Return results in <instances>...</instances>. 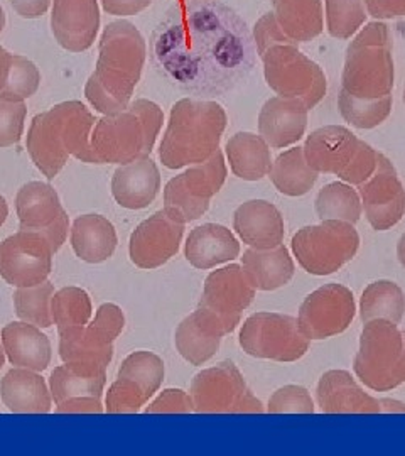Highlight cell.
<instances>
[{
  "mask_svg": "<svg viewBox=\"0 0 405 456\" xmlns=\"http://www.w3.org/2000/svg\"><path fill=\"white\" fill-rule=\"evenodd\" d=\"M16 212L20 230L45 232L56 252L68 235V213L56 190L41 181L24 184L16 198Z\"/></svg>",
  "mask_w": 405,
  "mask_h": 456,
  "instance_id": "obj_20",
  "label": "cell"
},
{
  "mask_svg": "<svg viewBox=\"0 0 405 456\" xmlns=\"http://www.w3.org/2000/svg\"><path fill=\"white\" fill-rule=\"evenodd\" d=\"M152 0H101L105 12L110 16H135L150 5Z\"/></svg>",
  "mask_w": 405,
  "mask_h": 456,
  "instance_id": "obj_50",
  "label": "cell"
},
{
  "mask_svg": "<svg viewBox=\"0 0 405 456\" xmlns=\"http://www.w3.org/2000/svg\"><path fill=\"white\" fill-rule=\"evenodd\" d=\"M404 103H405V88H404Z\"/></svg>",
  "mask_w": 405,
  "mask_h": 456,
  "instance_id": "obj_59",
  "label": "cell"
},
{
  "mask_svg": "<svg viewBox=\"0 0 405 456\" xmlns=\"http://www.w3.org/2000/svg\"><path fill=\"white\" fill-rule=\"evenodd\" d=\"M292 252L299 265L312 276H329L357 256L358 232L352 224L323 220L320 225L301 228L292 237Z\"/></svg>",
  "mask_w": 405,
  "mask_h": 456,
  "instance_id": "obj_9",
  "label": "cell"
},
{
  "mask_svg": "<svg viewBox=\"0 0 405 456\" xmlns=\"http://www.w3.org/2000/svg\"><path fill=\"white\" fill-rule=\"evenodd\" d=\"M308 112L299 98H269L260 110L259 135L272 149L292 146L306 132Z\"/></svg>",
  "mask_w": 405,
  "mask_h": 456,
  "instance_id": "obj_23",
  "label": "cell"
},
{
  "mask_svg": "<svg viewBox=\"0 0 405 456\" xmlns=\"http://www.w3.org/2000/svg\"><path fill=\"white\" fill-rule=\"evenodd\" d=\"M361 207L375 230L384 232L397 225L405 213V190L389 159L378 152L372 176L358 184Z\"/></svg>",
  "mask_w": 405,
  "mask_h": 456,
  "instance_id": "obj_19",
  "label": "cell"
},
{
  "mask_svg": "<svg viewBox=\"0 0 405 456\" xmlns=\"http://www.w3.org/2000/svg\"><path fill=\"white\" fill-rule=\"evenodd\" d=\"M353 369L358 379L372 391H392L404 384L405 340L395 323L389 320L365 323Z\"/></svg>",
  "mask_w": 405,
  "mask_h": 456,
  "instance_id": "obj_8",
  "label": "cell"
},
{
  "mask_svg": "<svg viewBox=\"0 0 405 456\" xmlns=\"http://www.w3.org/2000/svg\"><path fill=\"white\" fill-rule=\"evenodd\" d=\"M161 173L149 156L118 166L112 178L115 201L127 210H142L159 195Z\"/></svg>",
  "mask_w": 405,
  "mask_h": 456,
  "instance_id": "obj_25",
  "label": "cell"
},
{
  "mask_svg": "<svg viewBox=\"0 0 405 456\" xmlns=\"http://www.w3.org/2000/svg\"><path fill=\"white\" fill-rule=\"evenodd\" d=\"M107 382V370L65 363L53 370L49 377V391L60 414H100L103 412L101 394Z\"/></svg>",
  "mask_w": 405,
  "mask_h": 456,
  "instance_id": "obj_18",
  "label": "cell"
},
{
  "mask_svg": "<svg viewBox=\"0 0 405 456\" xmlns=\"http://www.w3.org/2000/svg\"><path fill=\"white\" fill-rule=\"evenodd\" d=\"M361 200L346 183H329L318 193L316 213L321 220H340L355 225L361 216Z\"/></svg>",
  "mask_w": 405,
  "mask_h": 456,
  "instance_id": "obj_38",
  "label": "cell"
},
{
  "mask_svg": "<svg viewBox=\"0 0 405 456\" xmlns=\"http://www.w3.org/2000/svg\"><path fill=\"white\" fill-rule=\"evenodd\" d=\"M355 311V297L348 288L326 284L304 299L297 323L309 340H324L340 335L352 325Z\"/></svg>",
  "mask_w": 405,
  "mask_h": 456,
  "instance_id": "obj_16",
  "label": "cell"
},
{
  "mask_svg": "<svg viewBox=\"0 0 405 456\" xmlns=\"http://www.w3.org/2000/svg\"><path fill=\"white\" fill-rule=\"evenodd\" d=\"M178 2H193V0H178Z\"/></svg>",
  "mask_w": 405,
  "mask_h": 456,
  "instance_id": "obj_57",
  "label": "cell"
},
{
  "mask_svg": "<svg viewBox=\"0 0 405 456\" xmlns=\"http://www.w3.org/2000/svg\"><path fill=\"white\" fill-rule=\"evenodd\" d=\"M92 313V299L80 288H63L51 299V314L58 333L88 325Z\"/></svg>",
  "mask_w": 405,
  "mask_h": 456,
  "instance_id": "obj_39",
  "label": "cell"
},
{
  "mask_svg": "<svg viewBox=\"0 0 405 456\" xmlns=\"http://www.w3.org/2000/svg\"><path fill=\"white\" fill-rule=\"evenodd\" d=\"M233 228L243 244L252 248H274L284 240V218L276 207L265 200H250L237 208Z\"/></svg>",
  "mask_w": 405,
  "mask_h": 456,
  "instance_id": "obj_26",
  "label": "cell"
},
{
  "mask_svg": "<svg viewBox=\"0 0 405 456\" xmlns=\"http://www.w3.org/2000/svg\"><path fill=\"white\" fill-rule=\"evenodd\" d=\"M230 167L243 181H259L269 175L271 146L252 132H239L227 142Z\"/></svg>",
  "mask_w": 405,
  "mask_h": 456,
  "instance_id": "obj_35",
  "label": "cell"
},
{
  "mask_svg": "<svg viewBox=\"0 0 405 456\" xmlns=\"http://www.w3.org/2000/svg\"><path fill=\"white\" fill-rule=\"evenodd\" d=\"M100 28L97 0H54L51 29L56 41L71 53L92 48Z\"/></svg>",
  "mask_w": 405,
  "mask_h": 456,
  "instance_id": "obj_22",
  "label": "cell"
},
{
  "mask_svg": "<svg viewBox=\"0 0 405 456\" xmlns=\"http://www.w3.org/2000/svg\"><path fill=\"white\" fill-rule=\"evenodd\" d=\"M239 254L240 244L231 230L218 224H205L193 228L184 247L188 262L201 271L233 261L239 257Z\"/></svg>",
  "mask_w": 405,
  "mask_h": 456,
  "instance_id": "obj_29",
  "label": "cell"
},
{
  "mask_svg": "<svg viewBox=\"0 0 405 456\" xmlns=\"http://www.w3.org/2000/svg\"><path fill=\"white\" fill-rule=\"evenodd\" d=\"M240 346L255 359L296 362L306 355L309 338L292 316L257 313L243 323Z\"/></svg>",
  "mask_w": 405,
  "mask_h": 456,
  "instance_id": "obj_13",
  "label": "cell"
},
{
  "mask_svg": "<svg viewBox=\"0 0 405 456\" xmlns=\"http://www.w3.org/2000/svg\"><path fill=\"white\" fill-rule=\"evenodd\" d=\"M405 311L402 289L392 281L372 282L360 301V318L363 323L372 320H389L399 325Z\"/></svg>",
  "mask_w": 405,
  "mask_h": 456,
  "instance_id": "obj_37",
  "label": "cell"
},
{
  "mask_svg": "<svg viewBox=\"0 0 405 456\" xmlns=\"http://www.w3.org/2000/svg\"><path fill=\"white\" fill-rule=\"evenodd\" d=\"M97 330L100 335H103L107 340L115 342V338L124 331L126 326V316L122 310L112 305V303H105L98 308L95 320L90 323Z\"/></svg>",
  "mask_w": 405,
  "mask_h": 456,
  "instance_id": "obj_48",
  "label": "cell"
},
{
  "mask_svg": "<svg viewBox=\"0 0 405 456\" xmlns=\"http://www.w3.org/2000/svg\"><path fill=\"white\" fill-rule=\"evenodd\" d=\"M271 414H312L314 403L301 386H284L269 399Z\"/></svg>",
  "mask_w": 405,
  "mask_h": 456,
  "instance_id": "obj_45",
  "label": "cell"
},
{
  "mask_svg": "<svg viewBox=\"0 0 405 456\" xmlns=\"http://www.w3.org/2000/svg\"><path fill=\"white\" fill-rule=\"evenodd\" d=\"M316 401L326 414H377L382 401L363 391L346 370H329L321 377Z\"/></svg>",
  "mask_w": 405,
  "mask_h": 456,
  "instance_id": "obj_24",
  "label": "cell"
},
{
  "mask_svg": "<svg viewBox=\"0 0 405 456\" xmlns=\"http://www.w3.org/2000/svg\"><path fill=\"white\" fill-rule=\"evenodd\" d=\"M11 60H12V54H9L5 49L0 46V90L4 88V85H5L7 78H9Z\"/></svg>",
  "mask_w": 405,
  "mask_h": 456,
  "instance_id": "obj_52",
  "label": "cell"
},
{
  "mask_svg": "<svg viewBox=\"0 0 405 456\" xmlns=\"http://www.w3.org/2000/svg\"><path fill=\"white\" fill-rule=\"evenodd\" d=\"M254 41H255V48H257L259 56L277 45H294L280 29L274 12H269L257 20L255 29H254Z\"/></svg>",
  "mask_w": 405,
  "mask_h": 456,
  "instance_id": "obj_46",
  "label": "cell"
},
{
  "mask_svg": "<svg viewBox=\"0 0 405 456\" xmlns=\"http://www.w3.org/2000/svg\"><path fill=\"white\" fill-rule=\"evenodd\" d=\"M227 129L225 109L210 100L182 98L171 109L159 158L167 169L207 163Z\"/></svg>",
  "mask_w": 405,
  "mask_h": 456,
  "instance_id": "obj_4",
  "label": "cell"
},
{
  "mask_svg": "<svg viewBox=\"0 0 405 456\" xmlns=\"http://www.w3.org/2000/svg\"><path fill=\"white\" fill-rule=\"evenodd\" d=\"M95 122L92 112L77 100L36 115L26 142L36 167L48 180H54L71 156L81 163L98 164L90 142Z\"/></svg>",
  "mask_w": 405,
  "mask_h": 456,
  "instance_id": "obj_3",
  "label": "cell"
},
{
  "mask_svg": "<svg viewBox=\"0 0 405 456\" xmlns=\"http://www.w3.org/2000/svg\"><path fill=\"white\" fill-rule=\"evenodd\" d=\"M191 399L198 414H260L263 406L230 360L196 375Z\"/></svg>",
  "mask_w": 405,
  "mask_h": 456,
  "instance_id": "obj_12",
  "label": "cell"
},
{
  "mask_svg": "<svg viewBox=\"0 0 405 456\" xmlns=\"http://www.w3.org/2000/svg\"><path fill=\"white\" fill-rule=\"evenodd\" d=\"M164 380V362L152 352H134L122 362L117 380L105 399L109 414L139 412L147 401L159 391Z\"/></svg>",
  "mask_w": 405,
  "mask_h": 456,
  "instance_id": "obj_15",
  "label": "cell"
},
{
  "mask_svg": "<svg viewBox=\"0 0 405 456\" xmlns=\"http://www.w3.org/2000/svg\"><path fill=\"white\" fill-rule=\"evenodd\" d=\"M402 335H404V340H405V330L402 331Z\"/></svg>",
  "mask_w": 405,
  "mask_h": 456,
  "instance_id": "obj_58",
  "label": "cell"
},
{
  "mask_svg": "<svg viewBox=\"0 0 405 456\" xmlns=\"http://www.w3.org/2000/svg\"><path fill=\"white\" fill-rule=\"evenodd\" d=\"M54 254L45 232L19 230L0 244V277L16 288L37 286L51 274Z\"/></svg>",
  "mask_w": 405,
  "mask_h": 456,
  "instance_id": "obj_14",
  "label": "cell"
},
{
  "mask_svg": "<svg viewBox=\"0 0 405 456\" xmlns=\"http://www.w3.org/2000/svg\"><path fill=\"white\" fill-rule=\"evenodd\" d=\"M318 175L304 158L303 147H294L277 156L271 166L269 178L282 195L303 196L312 190Z\"/></svg>",
  "mask_w": 405,
  "mask_h": 456,
  "instance_id": "obj_36",
  "label": "cell"
},
{
  "mask_svg": "<svg viewBox=\"0 0 405 456\" xmlns=\"http://www.w3.org/2000/svg\"><path fill=\"white\" fill-rule=\"evenodd\" d=\"M397 257H399L401 265L405 269V233L401 237V240L397 244Z\"/></svg>",
  "mask_w": 405,
  "mask_h": 456,
  "instance_id": "obj_54",
  "label": "cell"
},
{
  "mask_svg": "<svg viewBox=\"0 0 405 456\" xmlns=\"http://www.w3.org/2000/svg\"><path fill=\"white\" fill-rule=\"evenodd\" d=\"M274 16L294 45L308 43L323 33L321 0H276Z\"/></svg>",
  "mask_w": 405,
  "mask_h": 456,
  "instance_id": "obj_34",
  "label": "cell"
},
{
  "mask_svg": "<svg viewBox=\"0 0 405 456\" xmlns=\"http://www.w3.org/2000/svg\"><path fill=\"white\" fill-rule=\"evenodd\" d=\"M7 215H9V207H7V201L5 198L0 195V227L5 224L7 220Z\"/></svg>",
  "mask_w": 405,
  "mask_h": 456,
  "instance_id": "obj_53",
  "label": "cell"
},
{
  "mask_svg": "<svg viewBox=\"0 0 405 456\" xmlns=\"http://www.w3.org/2000/svg\"><path fill=\"white\" fill-rule=\"evenodd\" d=\"M341 117L357 129H375L389 118L392 95L378 100H361L341 90L338 97Z\"/></svg>",
  "mask_w": 405,
  "mask_h": 456,
  "instance_id": "obj_40",
  "label": "cell"
},
{
  "mask_svg": "<svg viewBox=\"0 0 405 456\" xmlns=\"http://www.w3.org/2000/svg\"><path fill=\"white\" fill-rule=\"evenodd\" d=\"M146 54V41L129 20H115L103 29L97 66L85 86V97L95 110L114 115L129 107Z\"/></svg>",
  "mask_w": 405,
  "mask_h": 456,
  "instance_id": "obj_2",
  "label": "cell"
},
{
  "mask_svg": "<svg viewBox=\"0 0 405 456\" xmlns=\"http://www.w3.org/2000/svg\"><path fill=\"white\" fill-rule=\"evenodd\" d=\"M16 14L24 19H36L48 12L51 0H11Z\"/></svg>",
  "mask_w": 405,
  "mask_h": 456,
  "instance_id": "obj_51",
  "label": "cell"
},
{
  "mask_svg": "<svg viewBox=\"0 0 405 456\" xmlns=\"http://www.w3.org/2000/svg\"><path fill=\"white\" fill-rule=\"evenodd\" d=\"M254 297L255 288L248 281L242 265L231 264L207 277L198 308L208 311L230 335L240 325L242 313L250 306Z\"/></svg>",
  "mask_w": 405,
  "mask_h": 456,
  "instance_id": "obj_17",
  "label": "cell"
},
{
  "mask_svg": "<svg viewBox=\"0 0 405 456\" xmlns=\"http://www.w3.org/2000/svg\"><path fill=\"white\" fill-rule=\"evenodd\" d=\"M225 335L227 331L215 316L198 308L181 322L174 342L182 359L191 365H203L218 352Z\"/></svg>",
  "mask_w": 405,
  "mask_h": 456,
  "instance_id": "obj_27",
  "label": "cell"
},
{
  "mask_svg": "<svg viewBox=\"0 0 405 456\" xmlns=\"http://www.w3.org/2000/svg\"><path fill=\"white\" fill-rule=\"evenodd\" d=\"M393 78L389 28L370 22L346 49L341 90L361 100H378L392 95Z\"/></svg>",
  "mask_w": 405,
  "mask_h": 456,
  "instance_id": "obj_6",
  "label": "cell"
},
{
  "mask_svg": "<svg viewBox=\"0 0 405 456\" xmlns=\"http://www.w3.org/2000/svg\"><path fill=\"white\" fill-rule=\"evenodd\" d=\"M184 224L161 210L144 220L130 235V261L141 269H158L178 254Z\"/></svg>",
  "mask_w": 405,
  "mask_h": 456,
  "instance_id": "obj_21",
  "label": "cell"
},
{
  "mask_svg": "<svg viewBox=\"0 0 405 456\" xmlns=\"http://www.w3.org/2000/svg\"><path fill=\"white\" fill-rule=\"evenodd\" d=\"M2 345L12 365L43 372L51 362V342L39 326L16 322L4 326Z\"/></svg>",
  "mask_w": 405,
  "mask_h": 456,
  "instance_id": "obj_30",
  "label": "cell"
},
{
  "mask_svg": "<svg viewBox=\"0 0 405 456\" xmlns=\"http://www.w3.org/2000/svg\"><path fill=\"white\" fill-rule=\"evenodd\" d=\"M272 2H276V0H272Z\"/></svg>",
  "mask_w": 405,
  "mask_h": 456,
  "instance_id": "obj_60",
  "label": "cell"
},
{
  "mask_svg": "<svg viewBox=\"0 0 405 456\" xmlns=\"http://www.w3.org/2000/svg\"><path fill=\"white\" fill-rule=\"evenodd\" d=\"M243 271L259 291H276L294 276V262L284 245L274 248H248L243 252Z\"/></svg>",
  "mask_w": 405,
  "mask_h": 456,
  "instance_id": "obj_31",
  "label": "cell"
},
{
  "mask_svg": "<svg viewBox=\"0 0 405 456\" xmlns=\"http://www.w3.org/2000/svg\"><path fill=\"white\" fill-rule=\"evenodd\" d=\"M60 357L65 363L105 369L114 359V342H109L90 323L60 331Z\"/></svg>",
  "mask_w": 405,
  "mask_h": 456,
  "instance_id": "obj_33",
  "label": "cell"
},
{
  "mask_svg": "<svg viewBox=\"0 0 405 456\" xmlns=\"http://www.w3.org/2000/svg\"><path fill=\"white\" fill-rule=\"evenodd\" d=\"M41 85V73L33 61L24 56L14 54L11 60V71L9 78L0 90V97L12 100V102H24L33 97Z\"/></svg>",
  "mask_w": 405,
  "mask_h": 456,
  "instance_id": "obj_43",
  "label": "cell"
},
{
  "mask_svg": "<svg viewBox=\"0 0 405 456\" xmlns=\"http://www.w3.org/2000/svg\"><path fill=\"white\" fill-rule=\"evenodd\" d=\"M162 122L161 107L144 98L118 114L105 115L95 124L90 141L98 164L124 166L150 156Z\"/></svg>",
  "mask_w": 405,
  "mask_h": 456,
  "instance_id": "obj_5",
  "label": "cell"
},
{
  "mask_svg": "<svg viewBox=\"0 0 405 456\" xmlns=\"http://www.w3.org/2000/svg\"><path fill=\"white\" fill-rule=\"evenodd\" d=\"M4 406L16 414H48L53 395L46 380L29 369L17 367L0 380Z\"/></svg>",
  "mask_w": 405,
  "mask_h": 456,
  "instance_id": "obj_28",
  "label": "cell"
},
{
  "mask_svg": "<svg viewBox=\"0 0 405 456\" xmlns=\"http://www.w3.org/2000/svg\"><path fill=\"white\" fill-rule=\"evenodd\" d=\"M303 149L306 163L316 173L335 175L348 184H361L377 167L378 152L341 126H326L311 132Z\"/></svg>",
  "mask_w": 405,
  "mask_h": 456,
  "instance_id": "obj_7",
  "label": "cell"
},
{
  "mask_svg": "<svg viewBox=\"0 0 405 456\" xmlns=\"http://www.w3.org/2000/svg\"><path fill=\"white\" fill-rule=\"evenodd\" d=\"M328 33L336 39H350L367 20L365 0H324Z\"/></svg>",
  "mask_w": 405,
  "mask_h": 456,
  "instance_id": "obj_42",
  "label": "cell"
},
{
  "mask_svg": "<svg viewBox=\"0 0 405 456\" xmlns=\"http://www.w3.org/2000/svg\"><path fill=\"white\" fill-rule=\"evenodd\" d=\"M193 399L181 389H167L146 408L147 414H188L193 412Z\"/></svg>",
  "mask_w": 405,
  "mask_h": 456,
  "instance_id": "obj_47",
  "label": "cell"
},
{
  "mask_svg": "<svg viewBox=\"0 0 405 456\" xmlns=\"http://www.w3.org/2000/svg\"><path fill=\"white\" fill-rule=\"evenodd\" d=\"M117 232L101 215L78 216L71 227V247L77 257L88 264L109 261L117 248Z\"/></svg>",
  "mask_w": 405,
  "mask_h": 456,
  "instance_id": "obj_32",
  "label": "cell"
},
{
  "mask_svg": "<svg viewBox=\"0 0 405 456\" xmlns=\"http://www.w3.org/2000/svg\"><path fill=\"white\" fill-rule=\"evenodd\" d=\"M4 26H5V14H4V11L0 7V33L4 31Z\"/></svg>",
  "mask_w": 405,
  "mask_h": 456,
  "instance_id": "obj_55",
  "label": "cell"
},
{
  "mask_svg": "<svg viewBox=\"0 0 405 456\" xmlns=\"http://www.w3.org/2000/svg\"><path fill=\"white\" fill-rule=\"evenodd\" d=\"M255 41L247 22L216 0L173 5L152 34V56L173 82L198 94L230 90L252 71Z\"/></svg>",
  "mask_w": 405,
  "mask_h": 456,
  "instance_id": "obj_1",
  "label": "cell"
},
{
  "mask_svg": "<svg viewBox=\"0 0 405 456\" xmlns=\"http://www.w3.org/2000/svg\"><path fill=\"white\" fill-rule=\"evenodd\" d=\"M28 107L24 102H12L0 97V147L20 142Z\"/></svg>",
  "mask_w": 405,
  "mask_h": 456,
  "instance_id": "obj_44",
  "label": "cell"
},
{
  "mask_svg": "<svg viewBox=\"0 0 405 456\" xmlns=\"http://www.w3.org/2000/svg\"><path fill=\"white\" fill-rule=\"evenodd\" d=\"M5 363V352H4V345H0V369L4 367Z\"/></svg>",
  "mask_w": 405,
  "mask_h": 456,
  "instance_id": "obj_56",
  "label": "cell"
},
{
  "mask_svg": "<svg viewBox=\"0 0 405 456\" xmlns=\"http://www.w3.org/2000/svg\"><path fill=\"white\" fill-rule=\"evenodd\" d=\"M365 7L378 20L405 16V0H365Z\"/></svg>",
  "mask_w": 405,
  "mask_h": 456,
  "instance_id": "obj_49",
  "label": "cell"
},
{
  "mask_svg": "<svg viewBox=\"0 0 405 456\" xmlns=\"http://www.w3.org/2000/svg\"><path fill=\"white\" fill-rule=\"evenodd\" d=\"M227 180V164L218 149L207 163L196 164L169 181L164 188V212L173 220L188 224L210 208L211 198Z\"/></svg>",
  "mask_w": 405,
  "mask_h": 456,
  "instance_id": "obj_11",
  "label": "cell"
},
{
  "mask_svg": "<svg viewBox=\"0 0 405 456\" xmlns=\"http://www.w3.org/2000/svg\"><path fill=\"white\" fill-rule=\"evenodd\" d=\"M265 82L279 97L299 98L309 110L326 95V75L296 45H277L262 56Z\"/></svg>",
  "mask_w": 405,
  "mask_h": 456,
  "instance_id": "obj_10",
  "label": "cell"
},
{
  "mask_svg": "<svg viewBox=\"0 0 405 456\" xmlns=\"http://www.w3.org/2000/svg\"><path fill=\"white\" fill-rule=\"evenodd\" d=\"M54 296V286L45 281L31 288H17L14 293V306L17 316L34 326L49 328L53 326L51 314V299Z\"/></svg>",
  "mask_w": 405,
  "mask_h": 456,
  "instance_id": "obj_41",
  "label": "cell"
}]
</instances>
